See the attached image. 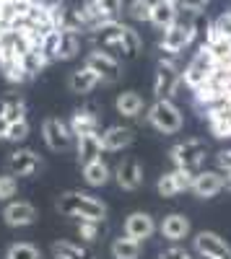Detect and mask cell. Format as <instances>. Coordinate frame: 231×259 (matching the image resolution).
<instances>
[{
    "label": "cell",
    "mask_w": 231,
    "mask_h": 259,
    "mask_svg": "<svg viewBox=\"0 0 231 259\" xmlns=\"http://www.w3.org/2000/svg\"><path fill=\"white\" fill-rule=\"evenodd\" d=\"M0 68H3L8 83H24V80H29L24 65H21V57H6V60H0Z\"/></svg>",
    "instance_id": "28"
},
{
    "label": "cell",
    "mask_w": 231,
    "mask_h": 259,
    "mask_svg": "<svg viewBox=\"0 0 231 259\" xmlns=\"http://www.w3.org/2000/svg\"><path fill=\"white\" fill-rule=\"evenodd\" d=\"M52 256L55 259H96V254L86 244H75V241H55Z\"/></svg>",
    "instance_id": "23"
},
{
    "label": "cell",
    "mask_w": 231,
    "mask_h": 259,
    "mask_svg": "<svg viewBox=\"0 0 231 259\" xmlns=\"http://www.w3.org/2000/svg\"><path fill=\"white\" fill-rule=\"evenodd\" d=\"M213 26H216L223 36H228V39H231V11H223V13L213 21Z\"/></svg>",
    "instance_id": "40"
},
{
    "label": "cell",
    "mask_w": 231,
    "mask_h": 259,
    "mask_svg": "<svg viewBox=\"0 0 231 259\" xmlns=\"http://www.w3.org/2000/svg\"><path fill=\"white\" fill-rule=\"evenodd\" d=\"M192 251L198 256H208V259H226V256H231V244L213 231H200L192 239Z\"/></svg>",
    "instance_id": "9"
},
{
    "label": "cell",
    "mask_w": 231,
    "mask_h": 259,
    "mask_svg": "<svg viewBox=\"0 0 231 259\" xmlns=\"http://www.w3.org/2000/svg\"><path fill=\"white\" fill-rule=\"evenodd\" d=\"M39 166H42V158H39L36 150L18 148L16 153H11V158H8V174H13V177H31V174L39 171Z\"/></svg>",
    "instance_id": "15"
},
{
    "label": "cell",
    "mask_w": 231,
    "mask_h": 259,
    "mask_svg": "<svg viewBox=\"0 0 231 259\" xmlns=\"http://www.w3.org/2000/svg\"><path fill=\"white\" fill-rule=\"evenodd\" d=\"M57 210L78 221H107V205L89 192H65L57 200Z\"/></svg>",
    "instance_id": "1"
},
{
    "label": "cell",
    "mask_w": 231,
    "mask_h": 259,
    "mask_svg": "<svg viewBox=\"0 0 231 259\" xmlns=\"http://www.w3.org/2000/svg\"><path fill=\"white\" fill-rule=\"evenodd\" d=\"M60 29H55V31H50V34H45V39H42V45H39V52L45 55V60L47 62H52V60H57V52H60Z\"/></svg>",
    "instance_id": "32"
},
{
    "label": "cell",
    "mask_w": 231,
    "mask_h": 259,
    "mask_svg": "<svg viewBox=\"0 0 231 259\" xmlns=\"http://www.w3.org/2000/svg\"><path fill=\"white\" fill-rule=\"evenodd\" d=\"M112 177H114V174H112V168L104 163L101 158L83 166V179H86L89 187H104V184H109Z\"/></svg>",
    "instance_id": "24"
},
{
    "label": "cell",
    "mask_w": 231,
    "mask_h": 259,
    "mask_svg": "<svg viewBox=\"0 0 231 259\" xmlns=\"http://www.w3.org/2000/svg\"><path fill=\"white\" fill-rule=\"evenodd\" d=\"M198 13H187L182 11L179 18H177V24L169 26L164 34H161V41H159V50H169V52H182L187 50L195 41L198 36V21H195Z\"/></svg>",
    "instance_id": "3"
},
{
    "label": "cell",
    "mask_w": 231,
    "mask_h": 259,
    "mask_svg": "<svg viewBox=\"0 0 231 259\" xmlns=\"http://www.w3.org/2000/svg\"><path fill=\"white\" fill-rule=\"evenodd\" d=\"M68 124H70L75 138L78 135H94V133H99V114L94 109H75Z\"/></svg>",
    "instance_id": "21"
},
{
    "label": "cell",
    "mask_w": 231,
    "mask_h": 259,
    "mask_svg": "<svg viewBox=\"0 0 231 259\" xmlns=\"http://www.w3.org/2000/svg\"><path fill=\"white\" fill-rule=\"evenodd\" d=\"M216 70H218V62H216V57L208 52V50H198L195 52V57L184 65V70H182V80L190 85V91H195V89H200L203 83H208L213 75H216Z\"/></svg>",
    "instance_id": "5"
},
{
    "label": "cell",
    "mask_w": 231,
    "mask_h": 259,
    "mask_svg": "<svg viewBox=\"0 0 231 259\" xmlns=\"http://www.w3.org/2000/svg\"><path fill=\"white\" fill-rule=\"evenodd\" d=\"M114 109H117V114H122V117L135 119V117L143 114L145 101H143V96L135 94V91H122V94L114 99Z\"/></svg>",
    "instance_id": "22"
},
{
    "label": "cell",
    "mask_w": 231,
    "mask_h": 259,
    "mask_svg": "<svg viewBox=\"0 0 231 259\" xmlns=\"http://www.w3.org/2000/svg\"><path fill=\"white\" fill-rule=\"evenodd\" d=\"M195 174L198 171H190V168H172V171H164L156 182V192L161 197H177L182 192H190L192 189V182H195Z\"/></svg>",
    "instance_id": "6"
},
{
    "label": "cell",
    "mask_w": 231,
    "mask_h": 259,
    "mask_svg": "<svg viewBox=\"0 0 231 259\" xmlns=\"http://www.w3.org/2000/svg\"><path fill=\"white\" fill-rule=\"evenodd\" d=\"M216 166L223 171V174L231 171V148H221L218 150V153H216Z\"/></svg>",
    "instance_id": "41"
},
{
    "label": "cell",
    "mask_w": 231,
    "mask_h": 259,
    "mask_svg": "<svg viewBox=\"0 0 231 259\" xmlns=\"http://www.w3.org/2000/svg\"><path fill=\"white\" fill-rule=\"evenodd\" d=\"M169 158L177 168H190V171H198L205 158H208V143L200 140V138H187L177 145L169 148Z\"/></svg>",
    "instance_id": "4"
},
{
    "label": "cell",
    "mask_w": 231,
    "mask_h": 259,
    "mask_svg": "<svg viewBox=\"0 0 231 259\" xmlns=\"http://www.w3.org/2000/svg\"><path fill=\"white\" fill-rule=\"evenodd\" d=\"M21 65H24L26 75H29V78H34V75H39V73H42V68L47 65V60H45V55L39 52V47H34V50H29L26 55H21Z\"/></svg>",
    "instance_id": "29"
},
{
    "label": "cell",
    "mask_w": 231,
    "mask_h": 259,
    "mask_svg": "<svg viewBox=\"0 0 231 259\" xmlns=\"http://www.w3.org/2000/svg\"><path fill=\"white\" fill-rule=\"evenodd\" d=\"M101 133H94V135H78L75 138V153H78V161L81 166H86L91 161H99L101 156Z\"/></svg>",
    "instance_id": "19"
},
{
    "label": "cell",
    "mask_w": 231,
    "mask_h": 259,
    "mask_svg": "<svg viewBox=\"0 0 231 259\" xmlns=\"http://www.w3.org/2000/svg\"><path fill=\"white\" fill-rule=\"evenodd\" d=\"M143 179H145V177H143V166H140V161L133 158V156L122 158V161L117 163V168H114V182H117V187L125 189V192L140 189Z\"/></svg>",
    "instance_id": "14"
},
{
    "label": "cell",
    "mask_w": 231,
    "mask_h": 259,
    "mask_svg": "<svg viewBox=\"0 0 231 259\" xmlns=\"http://www.w3.org/2000/svg\"><path fill=\"white\" fill-rule=\"evenodd\" d=\"M156 231H159V226H156V218L151 212L135 210V212H130L128 218H125V236H130V239H135L140 244L148 241Z\"/></svg>",
    "instance_id": "13"
},
{
    "label": "cell",
    "mask_w": 231,
    "mask_h": 259,
    "mask_svg": "<svg viewBox=\"0 0 231 259\" xmlns=\"http://www.w3.org/2000/svg\"><path fill=\"white\" fill-rule=\"evenodd\" d=\"M6 259H42V254H39V249H36L34 244L18 241V244H11V246H8Z\"/></svg>",
    "instance_id": "33"
},
{
    "label": "cell",
    "mask_w": 231,
    "mask_h": 259,
    "mask_svg": "<svg viewBox=\"0 0 231 259\" xmlns=\"http://www.w3.org/2000/svg\"><path fill=\"white\" fill-rule=\"evenodd\" d=\"M226 187V174L221 168H200L195 174V182H192V194L200 200H211Z\"/></svg>",
    "instance_id": "10"
},
{
    "label": "cell",
    "mask_w": 231,
    "mask_h": 259,
    "mask_svg": "<svg viewBox=\"0 0 231 259\" xmlns=\"http://www.w3.org/2000/svg\"><path fill=\"white\" fill-rule=\"evenodd\" d=\"M39 3H42V6H47V8H55V11H57V8L65 6V0H39Z\"/></svg>",
    "instance_id": "43"
},
{
    "label": "cell",
    "mask_w": 231,
    "mask_h": 259,
    "mask_svg": "<svg viewBox=\"0 0 231 259\" xmlns=\"http://www.w3.org/2000/svg\"><path fill=\"white\" fill-rule=\"evenodd\" d=\"M96 3H99L101 13L107 18H117L120 11H122V0H96Z\"/></svg>",
    "instance_id": "37"
},
{
    "label": "cell",
    "mask_w": 231,
    "mask_h": 259,
    "mask_svg": "<svg viewBox=\"0 0 231 259\" xmlns=\"http://www.w3.org/2000/svg\"><path fill=\"white\" fill-rule=\"evenodd\" d=\"M8 130H11V122L6 119L3 112H0V140H6V138H8Z\"/></svg>",
    "instance_id": "42"
},
{
    "label": "cell",
    "mask_w": 231,
    "mask_h": 259,
    "mask_svg": "<svg viewBox=\"0 0 231 259\" xmlns=\"http://www.w3.org/2000/svg\"><path fill=\"white\" fill-rule=\"evenodd\" d=\"M179 83H182V70L179 65H169V62H159L156 68V78H153V94L156 99H172L179 91Z\"/></svg>",
    "instance_id": "8"
},
{
    "label": "cell",
    "mask_w": 231,
    "mask_h": 259,
    "mask_svg": "<svg viewBox=\"0 0 231 259\" xmlns=\"http://www.w3.org/2000/svg\"><path fill=\"white\" fill-rule=\"evenodd\" d=\"M145 119L153 130H159L161 135H177L184 127V114L172 99H156L148 109H145Z\"/></svg>",
    "instance_id": "2"
},
{
    "label": "cell",
    "mask_w": 231,
    "mask_h": 259,
    "mask_svg": "<svg viewBox=\"0 0 231 259\" xmlns=\"http://www.w3.org/2000/svg\"><path fill=\"white\" fill-rule=\"evenodd\" d=\"M226 187L231 189V171H226Z\"/></svg>",
    "instance_id": "44"
},
{
    "label": "cell",
    "mask_w": 231,
    "mask_h": 259,
    "mask_svg": "<svg viewBox=\"0 0 231 259\" xmlns=\"http://www.w3.org/2000/svg\"><path fill=\"white\" fill-rule=\"evenodd\" d=\"M198 259H208V256H198ZM226 259H231V256H226Z\"/></svg>",
    "instance_id": "45"
},
{
    "label": "cell",
    "mask_w": 231,
    "mask_h": 259,
    "mask_svg": "<svg viewBox=\"0 0 231 259\" xmlns=\"http://www.w3.org/2000/svg\"><path fill=\"white\" fill-rule=\"evenodd\" d=\"M211 0H177V6L179 11H187V13H200Z\"/></svg>",
    "instance_id": "39"
},
{
    "label": "cell",
    "mask_w": 231,
    "mask_h": 259,
    "mask_svg": "<svg viewBox=\"0 0 231 259\" xmlns=\"http://www.w3.org/2000/svg\"><path fill=\"white\" fill-rule=\"evenodd\" d=\"M174 3H177V0H174Z\"/></svg>",
    "instance_id": "46"
},
{
    "label": "cell",
    "mask_w": 231,
    "mask_h": 259,
    "mask_svg": "<svg viewBox=\"0 0 231 259\" xmlns=\"http://www.w3.org/2000/svg\"><path fill=\"white\" fill-rule=\"evenodd\" d=\"M18 192V179L13 174H0V200H11Z\"/></svg>",
    "instance_id": "36"
},
{
    "label": "cell",
    "mask_w": 231,
    "mask_h": 259,
    "mask_svg": "<svg viewBox=\"0 0 231 259\" xmlns=\"http://www.w3.org/2000/svg\"><path fill=\"white\" fill-rule=\"evenodd\" d=\"M86 65L89 68L104 80V83H112V80H117L120 78V70H122V65H120V60L114 57V55H109L107 50H94V52H89V57H86Z\"/></svg>",
    "instance_id": "12"
},
{
    "label": "cell",
    "mask_w": 231,
    "mask_h": 259,
    "mask_svg": "<svg viewBox=\"0 0 231 259\" xmlns=\"http://www.w3.org/2000/svg\"><path fill=\"white\" fill-rule=\"evenodd\" d=\"M101 83V78L89 68V65H81V68H75L73 73H70V78H68V89L73 91V94H91L96 85Z\"/></svg>",
    "instance_id": "20"
},
{
    "label": "cell",
    "mask_w": 231,
    "mask_h": 259,
    "mask_svg": "<svg viewBox=\"0 0 231 259\" xmlns=\"http://www.w3.org/2000/svg\"><path fill=\"white\" fill-rule=\"evenodd\" d=\"M133 140H135L133 130L125 127V124H112V127H107V130L101 133V145H104V150H112V153H117V150H122V148H128Z\"/></svg>",
    "instance_id": "18"
},
{
    "label": "cell",
    "mask_w": 231,
    "mask_h": 259,
    "mask_svg": "<svg viewBox=\"0 0 231 259\" xmlns=\"http://www.w3.org/2000/svg\"><path fill=\"white\" fill-rule=\"evenodd\" d=\"M75 231H78V236L86 244H94V241L101 239V233H104V221H78Z\"/></svg>",
    "instance_id": "31"
},
{
    "label": "cell",
    "mask_w": 231,
    "mask_h": 259,
    "mask_svg": "<svg viewBox=\"0 0 231 259\" xmlns=\"http://www.w3.org/2000/svg\"><path fill=\"white\" fill-rule=\"evenodd\" d=\"M151 8H153V0H130L128 16L133 21H151Z\"/></svg>",
    "instance_id": "34"
},
{
    "label": "cell",
    "mask_w": 231,
    "mask_h": 259,
    "mask_svg": "<svg viewBox=\"0 0 231 259\" xmlns=\"http://www.w3.org/2000/svg\"><path fill=\"white\" fill-rule=\"evenodd\" d=\"M109 251H112L114 259H140L143 246H140V241L130 239V236H120V239L112 241Z\"/></svg>",
    "instance_id": "25"
},
{
    "label": "cell",
    "mask_w": 231,
    "mask_h": 259,
    "mask_svg": "<svg viewBox=\"0 0 231 259\" xmlns=\"http://www.w3.org/2000/svg\"><path fill=\"white\" fill-rule=\"evenodd\" d=\"M179 6L174 3V0H153V8H151V21L148 24H153L156 29L166 31L169 26L177 24V18H179Z\"/></svg>",
    "instance_id": "17"
},
{
    "label": "cell",
    "mask_w": 231,
    "mask_h": 259,
    "mask_svg": "<svg viewBox=\"0 0 231 259\" xmlns=\"http://www.w3.org/2000/svg\"><path fill=\"white\" fill-rule=\"evenodd\" d=\"M0 112L6 114L8 122H21L26 119V101L18 94H6L3 101H0Z\"/></svg>",
    "instance_id": "26"
},
{
    "label": "cell",
    "mask_w": 231,
    "mask_h": 259,
    "mask_svg": "<svg viewBox=\"0 0 231 259\" xmlns=\"http://www.w3.org/2000/svg\"><path fill=\"white\" fill-rule=\"evenodd\" d=\"M159 259H195V256H192V251H187L182 246H169L159 254Z\"/></svg>",
    "instance_id": "38"
},
{
    "label": "cell",
    "mask_w": 231,
    "mask_h": 259,
    "mask_svg": "<svg viewBox=\"0 0 231 259\" xmlns=\"http://www.w3.org/2000/svg\"><path fill=\"white\" fill-rule=\"evenodd\" d=\"M81 52V34L75 31H62L60 34V52L57 60H73Z\"/></svg>",
    "instance_id": "27"
},
{
    "label": "cell",
    "mask_w": 231,
    "mask_h": 259,
    "mask_svg": "<svg viewBox=\"0 0 231 259\" xmlns=\"http://www.w3.org/2000/svg\"><path fill=\"white\" fill-rule=\"evenodd\" d=\"M42 138H45L47 148L50 150H68L73 145V130L68 122H62L60 117H47L45 122H42Z\"/></svg>",
    "instance_id": "7"
},
{
    "label": "cell",
    "mask_w": 231,
    "mask_h": 259,
    "mask_svg": "<svg viewBox=\"0 0 231 259\" xmlns=\"http://www.w3.org/2000/svg\"><path fill=\"white\" fill-rule=\"evenodd\" d=\"M159 233H161V239L172 241V244H179L184 239H190L192 223H190V218H187L184 212H169V215H164V218H161Z\"/></svg>",
    "instance_id": "11"
},
{
    "label": "cell",
    "mask_w": 231,
    "mask_h": 259,
    "mask_svg": "<svg viewBox=\"0 0 231 259\" xmlns=\"http://www.w3.org/2000/svg\"><path fill=\"white\" fill-rule=\"evenodd\" d=\"M3 221L11 228H26L36 221V207L26 200H18V202H8L3 210Z\"/></svg>",
    "instance_id": "16"
},
{
    "label": "cell",
    "mask_w": 231,
    "mask_h": 259,
    "mask_svg": "<svg viewBox=\"0 0 231 259\" xmlns=\"http://www.w3.org/2000/svg\"><path fill=\"white\" fill-rule=\"evenodd\" d=\"M29 133H31V127H29V122L26 119H21V122H11V130H8V143H24L26 138H29Z\"/></svg>",
    "instance_id": "35"
},
{
    "label": "cell",
    "mask_w": 231,
    "mask_h": 259,
    "mask_svg": "<svg viewBox=\"0 0 231 259\" xmlns=\"http://www.w3.org/2000/svg\"><path fill=\"white\" fill-rule=\"evenodd\" d=\"M140 50H143V39H140V34H138L133 26L125 24V29H122V52H125V57H135Z\"/></svg>",
    "instance_id": "30"
}]
</instances>
